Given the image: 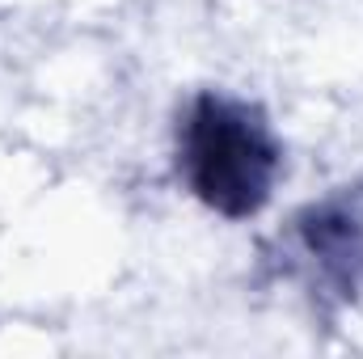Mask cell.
<instances>
[{
  "label": "cell",
  "instance_id": "6da1fadb",
  "mask_svg": "<svg viewBox=\"0 0 363 359\" xmlns=\"http://www.w3.org/2000/svg\"><path fill=\"white\" fill-rule=\"evenodd\" d=\"M178 174L224 220L258 216L283 174V144L258 101L203 89L178 118Z\"/></svg>",
  "mask_w": 363,
  "mask_h": 359
},
{
  "label": "cell",
  "instance_id": "7a4b0ae2",
  "mask_svg": "<svg viewBox=\"0 0 363 359\" xmlns=\"http://www.w3.org/2000/svg\"><path fill=\"white\" fill-rule=\"evenodd\" d=\"M283 275L321 304H351L363 287V182L300 207L283 233Z\"/></svg>",
  "mask_w": 363,
  "mask_h": 359
}]
</instances>
